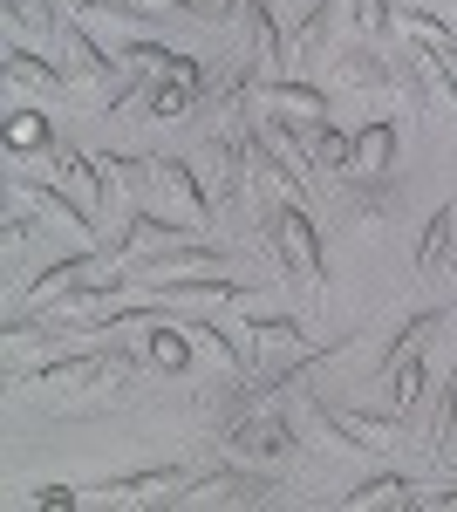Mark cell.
I'll list each match as a JSON object with an SVG mask.
<instances>
[{"label": "cell", "mask_w": 457, "mask_h": 512, "mask_svg": "<svg viewBox=\"0 0 457 512\" xmlns=\"http://www.w3.org/2000/svg\"><path fill=\"white\" fill-rule=\"evenodd\" d=\"M260 226H267V239L280 246L287 280H294V287H307V301H321V294H328V253H321V233H314L307 205H301V198H287V205H273Z\"/></svg>", "instance_id": "cell-1"}, {"label": "cell", "mask_w": 457, "mask_h": 512, "mask_svg": "<svg viewBox=\"0 0 457 512\" xmlns=\"http://www.w3.org/2000/svg\"><path fill=\"white\" fill-rule=\"evenodd\" d=\"M219 444H226L232 458L260 465V458H287L301 437H294V424H287L280 410H246V417H232L226 431H219Z\"/></svg>", "instance_id": "cell-2"}, {"label": "cell", "mask_w": 457, "mask_h": 512, "mask_svg": "<svg viewBox=\"0 0 457 512\" xmlns=\"http://www.w3.org/2000/svg\"><path fill=\"white\" fill-rule=\"evenodd\" d=\"M273 492H280V485L260 478V472H246V458H239V465H226V472L191 478L178 499H185V506H267Z\"/></svg>", "instance_id": "cell-3"}, {"label": "cell", "mask_w": 457, "mask_h": 512, "mask_svg": "<svg viewBox=\"0 0 457 512\" xmlns=\"http://www.w3.org/2000/svg\"><path fill=\"white\" fill-rule=\"evenodd\" d=\"M185 239H198V226L191 219H171V212H130L123 219V233H116V253L123 260H157V253H171V246H185Z\"/></svg>", "instance_id": "cell-4"}, {"label": "cell", "mask_w": 457, "mask_h": 512, "mask_svg": "<svg viewBox=\"0 0 457 512\" xmlns=\"http://www.w3.org/2000/svg\"><path fill=\"white\" fill-rule=\"evenodd\" d=\"M335 89H369V96H396V55H382L376 41H348L342 55H328Z\"/></svg>", "instance_id": "cell-5"}, {"label": "cell", "mask_w": 457, "mask_h": 512, "mask_svg": "<svg viewBox=\"0 0 457 512\" xmlns=\"http://www.w3.org/2000/svg\"><path fill=\"white\" fill-rule=\"evenodd\" d=\"M137 287L157 301H246L253 294L246 274H144Z\"/></svg>", "instance_id": "cell-6"}, {"label": "cell", "mask_w": 457, "mask_h": 512, "mask_svg": "<svg viewBox=\"0 0 457 512\" xmlns=\"http://www.w3.org/2000/svg\"><path fill=\"white\" fill-rule=\"evenodd\" d=\"M151 185L171 205V219H191V226L212 219V198H205V185H198V171L185 158H151Z\"/></svg>", "instance_id": "cell-7"}, {"label": "cell", "mask_w": 457, "mask_h": 512, "mask_svg": "<svg viewBox=\"0 0 457 512\" xmlns=\"http://www.w3.org/2000/svg\"><path fill=\"white\" fill-rule=\"evenodd\" d=\"M451 260H457V192L430 212V226H423V239H417V280H444Z\"/></svg>", "instance_id": "cell-8"}, {"label": "cell", "mask_w": 457, "mask_h": 512, "mask_svg": "<svg viewBox=\"0 0 457 512\" xmlns=\"http://www.w3.org/2000/svg\"><path fill=\"white\" fill-rule=\"evenodd\" d=\"M191 465H151V472H116V478H103L96 492H110V499H178L191 485Z\"/></svg>", "instance_id": "cell-9"}, {"label": "cell", "mask_w": 457, "mask_h": 512, "mask_svg": "<svg viewBox=\"0 0 457 512\" xmlns=\"http://www.w3.org/2000/svg\"><path fill=\"white\" fill-rule=\"evenodd\" d=\"M253 103H273V117L294 123H321V110H328V96L314 82H267V76H253Z\"/></svg>", "instance_id": "cell-10"}, {"label": "cell", "mask_w": 457, "mask_h": 512, "mask_svg": "<svg viewBox=\"0 0 457 512\" xmlns=\"http://www.w3.org/2000/svg\"><path fill=\"white\" fill-rule=\"evenodd\" d=\"M48 164H55V178H62V185H69L89 212H103V178H110V171H103V158H82L76 144H55V151H48Z\"/></svg>", "instance_id": "cell-11"}, {"label": "cell", "mask_w": 457, "mask_h": 512, "mask_svg": "<svg viewBox=\"0 0 457 512\" xmlns=\"http://www.w3.org/2000/svg\"><path fill=\"white\" fill-rule=\"evenodd\" d=\"M191 349H198V342L185 335V321H151V335H144V362H151L157 376H185Z\"/></svg>", "instance_id": "cell-12"}, {"label": "cell", "mask_w": 457, "mask_h": 512, "mask_svg": "<svg viewBox=\"0 0 457 512\" xmlns=\"http://www.w3.org/2000/svg\"><path fill=\"white\" fill-rule=\"evenodd\" d=\"M382 410H396V417H410L423 396H430V369H423V355H410V362H396V369H382Z\"/></svg>", "instance_id": "cell-13"}, {"label": "cell", "mask_w": 457, "mask_h": 512, "mask_svg": "<svg viewBox=\"0 0 457 512\" xmlns=\"http://www.w3.org/2000/svg\"><path fill=\"white\" fill-rule=\"evenodd\" d=\"M7 185H14V198H28V205H48L55 219H69V226H82V233L96 226V212H89V205H82L76 192H62V185H48V178H21V171H14Z\"/></svg>", "instance_id": "cell-14"}, {"label": "cell", "mask_w": 457, "mask_h": 512, "mask_svg": "<svg viewBox=\"0 0 457 512\" xmlns=\"http://www.w3.org/2000/svg\"><path fill=\"white\" fill-rule=\"evenodd\" d=\"M396 164V123L376 117V123H362L355 130V158H348V171H362V178H382Z\"/></svg>", "instance_id": "cell-15"}, {"label": "cell", "mask_w": 457, "mask_h": 512, "mask_svg": "<svg viewBox=\"0 0 457 512\" xmlns=\"http://www.w3.org/2000/svg\"><path fill=\"white\" fill-rule=\"evenodd\" d=\"M444 328V308H423V315H410L396 335H389V349H382V362H376V376L382 369H396V362H410V355H423V342Z\"/></svg>", "instance_id": "cell-16"}, {"label": "cell", "mask_w": 457, "mask_h": 512, "mask_svg": "<svg viewBox=\"0 0 457 512\" xmlns=\"http://www.w3.org/2000/svg\"><path fill=\"white\" fill-rule=\"evenodd\" d=\"M342 506H417V478H403V472H376V478H362L355 492H342Z\"/></svg>", "instance_id": "cell-17"}, {"label": "cell", "mask_w": 457, "mask_h": 512, "mask_svg": "<svg viewBox=\"0 0 457 512\" xmlns=\"http://www.w3.org/2000/svg\"><path fill=\"white\" fill-rule=\"evenodd\" d=\"M239 14H246V28H253V62H267V69L294 62V48H287V41H280V28H273L267 0H239Z\"/></svg>", "instance_id": "cell-18"}, {"label": "cell", "mask_w": 457, "mask_h": 512, "mask_svg": "<svg viewBox=\"0 0 457 512\" xmlns=\"http://www.w3.org/2000/svg\"><path fill=\"white\" fill-rule=\"evenodd\" d=\"M348 158H355V137H348V130L307 123V164H314V171H348Z\"/></svg>", "instance_id": "cell-19"}, {"label": "cell", "mask_w": 457, "mask_h": 512, "mask_svg": "<svg viewBox=\"0 0 457 512\" xmlns=\"http://www.w3.org/2000/svg\"><path fill=\"white\" fill-rule=\"evenodd\" d=\"M7 28L14 41H62V21H55V0H7Z\"/></svg>", "instance_id": "cell-20"}, {"label": "cell", "mask_w": 457, "mask_h": 512, "mask_svg": "<svg viewBox=\"0 0 457 512\" xmlns=\"http://www.w3.org/2000/svg\"><path fill=\"white\" fill-rule=\"evenodd\" d=\"M89 267H103V260H96V253H69V260H55V267H48L41 280H28V308L55 301V294H69V287H76V280L89 274Z\"/></svg>", "instance_id": "cell-21"}, {"label": "cell", "mask_w": 457, "mask_h": 512, "mask_svg": "<svg viewBox=\"0 0 457 512\" xmlns=\"http://www.w3.org/2000/svg\"><path fill=\"white\" fill-rule=\"evenodd\" d=\"M389 35H410V41H423V48H451V21L444 14H430V7H396V28Z\"/></svg>", "instance_id": "cell-22"}, {"label": "cell", "mask_w": 457, "mask_h": 512, "mask_svg": "<svg viewBox=\"0 0 457 512\" xmlns=\"http://www.w3.org/2000/svg\"><path fill=\"white\" fill-rule=\"evenodd\" d=\"M191 110H198V89L178 82V76H164L151 89V103H144V117H157V123H178V117H191Z\"/></svg>", "instance_id": "cell-23"}, {"label": "cell", "mask_w": 457, "mask_h": 512, "mask_svg": "<svg viewBox=\"0 0 457 512\" xmlns=\"http://www.w3.org/2000/svg\"><path fill=\"white\" fill-rule=\"evenodd\" d=\"M328 28H335V0H321L314 14H301V21H294V41H287V48H294V62H314V55H321V41H328Z\"/></svg>", "instance_id": "cell-24"}, {"label": "cell", "mask_w": 457, "mask_h": 512, "mask_svg": "<svg viewBox=\"0 0 457 512\" xmlns=\"http://www.w3.org/2000/svg\"><path fill=\"white\" fill-rule=\"evenodd\" d=\"M0 69H7V82H35V89H62V76H69V69H55V62H41V55H28L21 41L7 48V62H0Z\"/></svg>", "instance_id": "cell-25"}, {"label": "cell", "mask_w": 457, "mask_h": 512, "mask_svg": "<svg viewBox=\"0 0 457 512\" xmlns=\"http://www.w3.org/2000/svg\"><path fill=\"white\" fill-rule=\"evenodd\" d=\"M451 437H457V383H437L430 390V451H451Z\"/></svg>", "instance_id": "cell-26"}, {"label": "cell", "mask_w": 457, "mask_h": 512, "mask_svg": "<svg viewBox=\"0 0 457 512\" xmlns=\"http://www.w3.org/2000/svg\"><path fill=\"white\" fill-rule=\"evenodd\" d=\"M7 151H14V158H21V151H55V144H48V117H41V110H14V117H7Z\"/></svg>", "instance_id": "cell-27"}, {"label": "cell", "mask_w": 457, "mask_h": 512, "mask_svg": "<svg viewBox=\"0 0 457 512\" xmlns=\"http://www.w3.org/2000/svg\"><path fill=\"white\" fill-rule=\"evenodd\" d=\"M246 328H253L260 349H307V328L294 315H260V321H246Z\"/></svg>", "instance_id": "cell-28"}, {"label": "cell", "mask_w": 457, "mask_h": 512, "mask_svg": "<svg viewBox=\"0 0 457 512\" xmlns=\"http://www.w3.org/2000/svg\"><path fill=\"white\" fill-rule=\"evenodd\" d=\"M103 171H110L123 192H144L151 185V158H130V151H103Z\"/></svg>", "instance_id": "cell-29"}, {"label": "cell", "mask_w": 457, "mask_h": 512, "mask_svg": "<svg viewBox=\"0 0 457 512\" xmlns=\"http://www.w3.org/2000/svg\"><path fill=\"white\" fill-rule=\"evenodd\" d=\"M28 239H35V219L28 212H7V253H21Z\"/></svg>", "instance_id": "cell-30"}, {"label": "cell", "mask_w": 457, "mask_h": 512, "mask_svg": "<svg viewBox=\"0 0 457 512\" xmlns=\"http://www.w3.org/2000/svg\"><path fill=\"white\" fill-rule=\"evenodd\" d=\"M430 62L444 69V82H451V96H457V41H451V48H430Z\"/></svg>", "instance_id": "cell-31"}, {"label": "cell", "mask_w": 457, "mask_h": 512, "mask_svg": "<svg viewBox=\"0 0 457 512\" xmlns=\"http://www.w3.org/2000/svg\"><path fill=\"white\" fill-rule=\"evenodd\" d=\"M35 506H55V512H62V506H76V492H69V485H41Z\"/></svg>", "instance_id": "cell-32"}, {"label": "cell", "mask_w": 457, "mask_h": 512, "mask_svg": "<svg viewBox=\"0 0 457 512\" xmlns=\"http://www.w3.org/2000/svg\"><path fill=\"white\" fill-rule=\"evenodd\" d=\"M280 7H287V14H294V21H301V14H314V7H321V0H280Z\"/></svg>", "instance_id": "cell-33"}]
</instances>
